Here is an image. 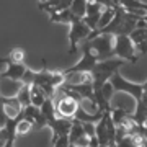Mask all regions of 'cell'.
<instances>
[{
	"mask_svg": "<svg viewBox=\"0 0 147 147\" xmlns=\"http://www.w3.org/2000/svg\"><path fill=\"white\" fill-rule=\"evenodd\" d=\"M113 56L119 59H124L126 62L136 64V46L131 41L129 34H115V42H113Z\"/></svg>",
	"mask_w": 147,
	"mask_h": 147,
	"instance_id": "obj_1",
	"label": "cell"
},
{
	"mask_svg": "<svg viewBox=\"0 0 147 147\" xmlns=\"http://www.w3.org/2000/svg\"><path fill=\"white\" fill-rule=\"evenodd\" d=\"M85 41L90 42V46L93 49L95 56L98 61H103V59L113 57V42H115V34H110V33H100L93 36L92 39H85Z\"/></svg>",
	"mask_w": 147,
	"mask_h": 147,
	"instance_id": "obj_2",
	"label": "cell"
},
{
	"mask_svg": "<svg viewBox=\"0 0 147 147\" xmlns=\"http://www.w3.org/2000/svg\"><path fill=\"white\" fill-rule=\"evenodd\" d=\"M90 33H92V30L88 28V25L82 18L74 16L72 21H70V31H69V54L75 53L79 42L85 41Z\"/></svg>",
	"mask_w": 147,
	"mask_h": 147,
	"instance_id": "obj_3",
	"label": "cell"
},
{
	"mask_svg": "<svg viewBox=\"0 0 147 147\" xmlns=\"http://www.w3.org/2000/svg\"><path fill=\"white\" fill-rule=\"evenodd\" d=\"M110 82H111V85H113L115 92H124V93L131 95L136 101L141 100L142 92H144V84H134V82H129V80H126L123 75H121L119 70H116V72L111 75Z\"/></svg>",
	"mask_w": 147,
	"mask_h": 147,
	"instance_id": "obj_4",
	"label": "cell"
},
{
	"mask_svg": "<svg viewBox=\"0 0 147 147\" xmlns=\"http://www.w3.org/2000/svg\"><path fill=\"white\" fill-rule=\"evenodd\" d=\"M96 62H98V59L95 56L93 49L90 46V42L84 41V44H82V59H80L77 64H74L72 67L62 70V72H64V75H65V74H72V72H92V69L95 67Z\"/></svg>",
	"mask_w": 147,
	"mask_h": 147,
	"instance_id": "obj_5",
	"label": "cell"
},
{
	"mask_svg": "<svg viewBox=\"0 0 147 147\" xmlns=\"http://www.w3.org/2000/svg\"><path fill=\"white\" fill-rule=\"evenodd\" d=\"M54 106H56V115L61 118H74L75 111L79 108V101L64 90H61V95L54 98Z\"/></svg>",
	"mask_w": 147,
	"mask_h": 147,
	"instance_id": "obj_6",
	"label": "cell"
},
{
	"mask_svg": "<svg viewBox=\"0 0 147 147\" xmlns=\"http://www.w3.org/2000/svg\"><path fill=\"white\" fill-rule=\"evenodd\" d=\"M42 65H44V69H42L41 72H34L33 84L39 85V87H42V85H53V87L59 88L64 84V79H65L64 72H61V70H49L46 67L44 61H42Z\"/></svg>",
	"mask_w": 147,
	"mask_h": 147,
	"instance_id": "obj_7",
	"label": "cell"
},
{
	"mask_svg": "<svg viewBox=\"0 0 147 147\" xmlns=\"http://www.w3.org/2000/svg\"><path fill=\"white\" fill-rule=\"evenodd\" d=\"M69 146H88V137L84 131V124L77 118H72V126L69 129Z\"/></svg>",
	"mask_w": 147,
	"mask_h": 147,
	"instance_id": "obj_8",
	"label": "cell"
},
{
	"mask_svg": "<svg viewBox=\"0 0 147 147\" xmlns=\"http://www.w3.org/2000/svg\"><path fill=\"white\" fill-rule=\"evenodd\" d=\"M131 41L134 42L136 49L141 54H147V28L146 26H136L129 33Z\"/></svg>",
	"mask_w": 147,
	"mask_h": 147,
	"instance_id": "obj_9",
	"label": "cell"
},
{
	"mask_svg": "<svg viewBox=\"0 0 147 147\" xmlns=\"http://www.w3.org/2000/svg\"><path fill=\"white\" fill-rule=\"evenodd\" d=\"M21 80H13L8 79V77H0V93L10 98V96H15L18 93V90L21 87Z\"/></svg>",
	"mask_w": 147,
	"mask_h": 147,
	"instance_id": "obj_10",
	"label": "cell"
},
{
	"mask_svg": "<svg viewBox=\"0 0 147 147\" xmlns=\"http://www.w3.org/2000/svg\"><path fill=\"white\" fill-rule=\"evenodd\" d=\"M25 70H26V65L23 62H8L5 65V69L2 70L0 77H8V79H13V80H21Z\"/></svg>",
	"mask_w": 147,
	"mask_h": 147,
	"instance_id": "obj_11",
	"label": "cell"
},
{
	"mask_svg": "<svg viewBox=\"0 0 147 147\" xmlns=\"http://www.w3.org/2000/svg\"><path fill=\"white\" fill-rule=\"evenodd\" d=\"M95 136L98 139V144L100 146H110V136H108V129H106L105 115H101V118L95 123Z\"/></svg>",
	"mask_w": 147,
	"mask_h": 147,
	"instance_id": "obj_12",
	"label": "cell"
},
{
	"mask_svg": "<svg viewBox=\"0 0 147 147\" xmlns=\"http://www.w3.org/2000/svg\"><path fill=\"white\" fill-rule=\"evenodd\" d=\"M49 13V21L53 23H62V25H70V21L75 15H72V11L65 8V10H51Z\"/></svg>",
	"mask_w": 147,
	"mask_h": 147,
	"instance_id": "obj_13",
	"label": "cell"
},
{
	"mask_svg": "<svg viewBox=\"0 0 147 147\" xmlns=\"http://www.w3.org/2000/svg\"><path fill=\"white\" fill-rule=\"evenodd\" d=\"M3 110H5L8 118H16V116H20L23 113V105L16 100V96H10L3 103Z\"/></svg>",
	"mask_w": 147,
	"mask_h": 147,
	"instance_id": "obj_14",
	"label": "cell"
},
{
	"mask_svg": "<svg viewBox=\"0 0 147 147\" xmlns=\"http://www.w3.org/2000/svg\"><path fill=\"white\" fill-rule=\"evenodd\" d=\"M47 96H46V93L42 92V88L39 87V85H36V84H31L30 85V100H31V103L34 106H39L42 105V101L46 100Z\"/></svg>",
	"mask_w": 147,
	"mask_h": 147,
	"instance_id": "obj_15",
	"label": "cell"
},
{
	"mask_svg": "<svg viewBox=\"0 0 147 147\" xmlns=\"http://www.w3.org/2000/svg\"><path fill=\"white\" fill-rule=\"evenodd\" d=\"M101 115H103V111H98V113H88V111H85L84 108H77V111H75V116L74 118H77L79 121H82V123H96V121L101 118Z\"/></svg>",
	"mask_w": 147,
	"mask_h": 147,
	"instance_id": "obj_16",
	"label": "cell"
},
{
	"mask_svg": "<svg viewBox=\"0 0 147 147\" xmlns=\"http://www.w3.org/2000/svg\"><path fill=\"white\" fill-rule=\"evenodd\" d=\"M39 110H41L42 115L46 116L47 123L57 116V115H56V106H54V98H49V96H47L44 101H42V105L39 106Z\"/></svg>",
	"mask_w": 147,
	"mask_h": 147,
	"instance_id": "obj_17",
	"label": "cell"
},
{
	"mask_svg": "<svg viewBox=\"0 0 147 147\" xmlns=\"http://www.w3.org/2000/svg\"><path fill=\"white\" fill-rule=\"evenodd\" d=\"M110 116H111V119H113V123H115L116 126H119V124H123V123L131 116V113H127L124 108H111Z\"/></svg>",
	"mask_w": 147,
	"mask_h": 147,
	"instance_id": "obj_18",
	"label": "cell"
},
{
	"mask_svg": "<svg viewBox=\"0 0 147 147\" xmlns=\"http://www.w3.org/2000/svg\"><path fill=\"white\" fill-rule=\"evenodd\" d=\"M69 10L72 11V15L79 16V18H84L85 11H87V0H72Z\"/></svg>",
	"mask_w": 147,
	"mask_h": 147,
	"instance_id": "obj_19",
	"label": "cell"
},
{
	"mask_svg": "<svg viewBox=\"0 0 147 147\" xmlns=\"http://www.w3.org/2000/svg\"><path fill=\"white\" fill-rule=\"evenodd\" d=\"M115 15V8L113 7H105L103 10H101V15H100V20H98V31H100L101 28H105L108 23L111 21Z\"/></svg>",
	"mask_w": 147,
	"mask_h": 147,
	"instance_id": "obj_20",
	"label": "cell"
},
{
	"mask_svg": "<svg viewBox=\"0 0 147 147\" xmlns=\"http://www.w3.org/2000/svg\"><path fill=\"white\" fill-rule=\"evenodd\" d=\"M132 118H134V121L136 123H144L147 118V106L142 103L141 100L136 101V110H134V113H132Z\"/></svg>",
	"mask_w": 147,
	"mask_h": 147,
	"instance_id": "obj_21",
	"label": "cell"
},
{
	"mask_svg": "<svg viewBox=\"0 0 147 147\" xmlns=\"http://www.w3.org/2000/svg\"><path fill=\"white\" fill-rule=\"evenodd\" d=\"M15 96H16V100L20 101L23 106L30 105V103H31V100H30V85L23 84V85L20 87V90H18V93H16Z\"/></svg>",
	"mask_w": 147,
	"mask_h": 147,
	"instance_id": "obj_22",
	"label": "cell"
},
{
	"mask_svg": "<svg viewBox=\"0 0 147 147\" xmlns=\"http://www.w3.org/2000/svg\"><path fill=\"white\" fill-rule=\"evenodd\" d=\"M31 129H33V123L31 121L25 119V118H20V119H18V123H16V136L28 134Z\"/></svg>",
	"mask_w": 147,
	"mask_h": 147,
	"instance_id": "obj_23",
	"label": "cell"
},
{
	"mask_svg": "<svg viewBox=\"0 0 147 147\" xmlns=\"http://www.w3.org/2000/svg\"><path fill=\"white\" fill-rule=\"evenodd\" d=\"M8 59L10 62H23L25 61V51L23 47H13L8 54Z\"/></svg>",
	"mask_w": 147,
	"mask_h": 147,
	"instance_id": "obj_24",
	"label": "cell"
},
{
	"mask_svg": "<svg viewBox=\"0 0 147 147\" xmlns=\"http://www.w3.org/2000/svg\"><path fill=\"white\" fill-rule=\"evenodd\" d=\"M33 79H34V70H31V69L26 67V70H25V74H23V77H21V84L31 85Z\"/></svg>",
	"mask_w": 147,
	"mask_h": 147,
	"instance_id": "obj_25",
	"label": "cell"
},
{
	"mask_svg": "<svg viewBox=\"0 0 147 147\" xmlns=\"http://www.w3.org/2000/svg\"><path fill=\"white\" fill-rule=\"evenodd\" d=\"M53 146H56V147H67L69 146V134H61V136L54 141Z\"/></svg>",
	"mask_w": 147,
	"mask_h": 147,
	"instance_id": "obj_26",
	"label": "cell"
},
{
	"mask_svg": "<svg viewBox=\"0 0 147 147\" xmlns=\"http://www.w3.org/2000/svg\"><path fill=\"white\" fill-rule=\"evenodd\" d=\"M8 119V116H7V113H5V110H3V105L0 103V127L5 124V121Z\"/></svg>",
	"mask_w": 147,
	"mask_h": 147,
	"instance_id": "obj_27",
	"label": "cell"
},
{
	"mask_svg": "<svg viewBox=\"0 0 147 147\" xmlns=\"http://www.w3.org/2000/svg\"><path fill=\"white\" fill-rule=\"evenodd\" d=\"M100 144H98V139H96V136H90L88 137V147H98Z\"/></svg>",
	"mask_w": 147,
	"mask_h": 147,
	"instance_id": "obj_28",
	"label": "cell"
},
{
	"mask_svg": "<svg viewBox=\"0 0 147 147\" xmlns=\"http://www.w3.org/2000/svg\"><path fill=\"white\" fill-rule=\"evenodd\" d=\"M8 62H10V59H8V57H2V59H0V74H2V70L5 69V65Z\"/></svg>",
	"mask_w": 147,
	"mask_h": 147,
	"instance_id": "obj_29",
	"label": "cell"
},
{
	"mask_svg": "<svg viewBox=\"0 0 147 147\" xmlns=\"http://www.w3.org/2000/svg\"><path fill=\"white\" fill-rule=\"evenodd\" d=\"M7 101V96H3V95L0 93V103H2V105H3V103H5Z\"/></svg>",
	"mask_w": 147,
	"mask_h": 147,
	"instance_id": "obj_30",
	"label": "cell"
},
{
	"mask_svg": "<svg viewBox=\"0 0 147 147\" xmlns=\"http://www.w3.org/2000/svg\"><path fill=\"white\" fill-rule=\"evenodd\" d=\"M144 92L147 93V80H146V84H144Z\"/></svg>",
	"mask_w": 147,
	"mask_h": 147,
	"instance_id": "obj_31",
	"label": "cell"
},
{
	"mask_svg": "<svg viewBox=\"0 0 147 147\" xmlns=\"http://www.w3.org/2000/svg\"><path fill=\"white\" fill-rule=\"evenodd\" d=\"M144 21H146V28H147V11H146V16H144Z\"/></svg>",
	"mask_w": 147,
	"mask_h": 147,
	"instance_id": "obj_32",
	"label": "cell"
},
{
	"mask_svg": "<svg viewBox=\"0 0 147 147\" xmlns=\"http://www.w3.org/2000/svg\"><path fill=\"white\" fill-rule=\"evenodd\" d=\"M144 124H146V126H147V118H146V121H144Z\"/></svg>",
	"mask_w": 147,
	"mask_h": 147,
	"instance_id": "obj_33",
	"label": "cell"
},
{
	"mask_svg": "<svg viewBox=\"0 0 147 147\" xmlns=\"http://www.w3.org/2000/svg\"><path fill=\"white\" fill-rule=\"evenodd\" d=\"M39 2H44V0H39Z\"/></svg>",
	"mask_w": 147,
	"mask_h": 147,
	"instance_id": "obj_34",
	"label": "cell"
}]
</instances>
